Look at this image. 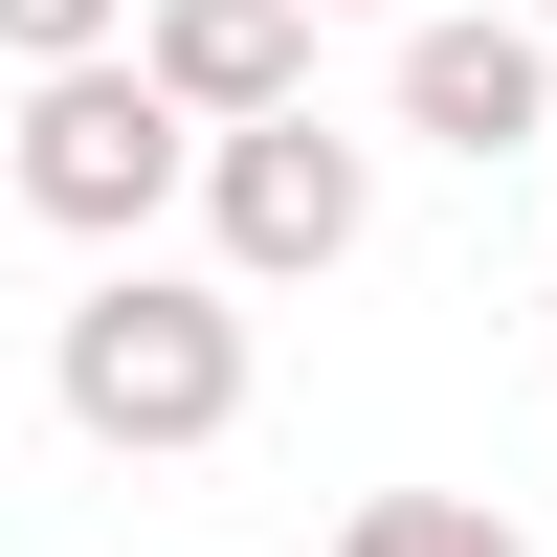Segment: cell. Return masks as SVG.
Instances as JSON below:
<instances>
[{"label":"cell","mask_w":557,"mask_h":557,"mask_svg":"<svg viewBox=\"0 0 557 557\" xmlns=\"http://www.w3.org/2000/svg\"><path fill=\"white\" fill-rule=\"evenodd\" d=\"M535 335H557V290H535Z\"/></svg>","instance_id":"30bf717a"},{"label":"cell","mask_w":557,"mask_h":557,"mask_svg":"<svg viewBox=\"0 0 557 557\" xmlns=\"http://www.w3.org/2000/svg\"><path fill=\"white\" fill-rule=\"evenodd\" d=\"M357 246H380V134L268 112V134L201 157V268L223 290H312V268H357Z\"/></svg>","instance_id":"3957f363"},{"label":"cell","mask_w":557,"mask_h":557,"mask_svg":"<svg viewBox=\"0 0 557 557\" xmlns=\"http://www.w3.org/2000/svg\"><path fill=\"white\" fill-rule=\"evenodd\" d=\"M513 23H535V45H557V0H513Z\"/></svg>","instance_id":"9c48e42d"},{"label":"cell","mask_w":557,"mask_h":557,"mask_svg":"<svg viewBox=\"0 0 557 557\" xmlns=\"http://www.w3.org/2000/svg\"><path fill=\"white\" fill-rule=\"evenodd\" d=\"M312 23H401V0H312Z\"/></svg>","instance_id":"ba28073f"},{"label":"cell","mask_w":557,"mask_h":557,"mask_svg":"<svg viewBox=\"0 0 557 557\" xmlns=\"http://www.w3.org/2000/svg\"><path fill=\"white\" fill-rule=\"evenodd\" d=\"M401 134L424 157H557V45L513 23V0H446V23H401Z\"/></svg>","instance_id":"277c9868"},{"label":"cell","mask_w":557,"mask_h":557,"mask_svg":"<svg viewBox=\"0 0 557 557\" xmlns=\"http://www.w3.org/2000/svg\"><path fill=\"white\" fill-rule=\"evenodd\" d=\"M134 67H157L201 134H268V112H312V0H157Z\"/></svg>","instance_id":"5b68a950"},{"label":"cell","mask_w":557,"mask_h":557,"mask_svg":"<svg viewBox=\"0 0 557 557\" xmlns=\"http://www.w3.org/2000/svg\"><path fill=\"white\" fill-rule=\"evenodd\" d=\"M201 157H223V134L178 112L157 67H67V89H23V112H0V201L67 223L89 268H157V223L201 201Z\"/></svg>","instance_id":"7a4b0ae2"},{"label":"cell","mask_w":557,"mask_h":557,"mask_svg":"<svg viewBox=\"0 0 557 557\" xmlns=\"http://www.w3.org/2000/svg\"><path fill=\"white\" fill-rule=\"evenodd\" d=\"M45 401H67V446H112V469H201V446L246 424V290H223V268H89V290L45 312Z\"/></svg>","instance_id":"6da1fadb"},{"label":"cell","mask_w":557,"mask_h":557,"mask_svg":"<svg viewBox=\"0 0 557 557\" xmlns=\"http://www.w3.org/2000/svg\"><path fill=\"white\" fill-rule=\"evenodd\" d=\"M134 23H157V0H0V67H23V89H67V67H134Z\"/></svg>","instance_id":"52a82bcc"},{"label":"cell","mask_w":557,"mask_h":557,"mask_svg":"<svg viewBox=\"0 0 557 557\" xmlns=\"http://www.w3.org/2000/svg\"><path fill=\"white\" fill-rule=\"evenodd\" d=\"M335 557H535V535H513V513H469V491H357Z\"/></svg>","instance_id":"8992f818"}]
</instances>
